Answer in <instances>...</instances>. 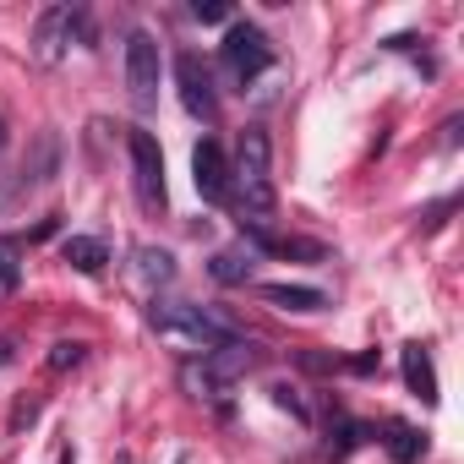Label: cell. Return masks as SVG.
<instances>
[{"label": "cell", "instance_id": "obj_1", "mask_svg": "<svg viewBox=\"0 0 464 464\" xmlns=\"http://www.w3.org/2000/svg\"><path fill=\"white\" fill-rule=\"evenodd\" d=\"M148 328L169 344V350H186V355H213L224 344L246 339L229 317L208 312V306H191V301H153L148 306Z\"/></svg>", "mask_w": 464, "mask_h": 464}, {"label": "cell", "instance_id": "obj_2", "mask_svg": "<svg viewBox=\"0 0 464 464\" xmlns=\"http://www.w3.org/2000/svg\"><path fill=\"white\" fill-rule=\"evenodd\" d=\"M274 142L263 126H246L236 142V164H229V202L241 208V224H268L274 213Z\"/></svg>", "mask_w": 464, "mask_h": 464}, {"label": "cell", "instance_id": "obj_3", "mask_svg": "<svg viewBox=\"0 0 464 464\" xmlns=\"http://www.w3.org/2000/svg\"><path fill=\"white\" fill-rule=\"evenodd\" d=\"M257 361H263L257 344H252V339H236V344H224V350H213V355H202V361H186V366H180V388H186L191 399H224L246 372H257Z\"/></svg>", "mask_w": 464, "mask_h": 464}, {"label": "cell", "instance_id": "obj_4", "mask_svg": "<svg viewBox=\"0 0 464 464\" xmlns=\"http://www.w3.org/2000/svg\"><path fill=\"white\" fill-rule=\"evenodd\" d=\"M126 153H131V186H137V202L142 213H164L169 191H164V153L153 142V131H126Z\"/></svg>", "mask_w": 464, "mask_h": 464}, {"label": "cell", "instance_id": "obj_5", "mask_svg": "<svg viewBox=\"0 0 464 464\" xmlns=\"http://www.w3.org/2000/svg\"><path fill=\"white\" fill-rule=\"evenodd\" d=\"M218 61H224V72L236 77V82H252V77H263V72L274 66V44H268V34L252 28V23H229V34H224V44H218Z\"/></svg>", "mask_w": 464, "mask_h": 464}, {"label": "cell", "instance_id": "obj_6", "mask_svg": "<svg viewBox=\"0 0 464 464\" xmlns=\"http://www.w3.org/2000/svg\"><path fill=\"white\" fill-rule=\"evenodd\" d=\"M126 88H131V104L148 115V110H159V44H153V34H131L126 39Z\"/></svg>", "mask_w": 464, "mask_h": 464}, {"label": "cell", "instance_id": "obj_7", "mask_svg": "<svg viewBox=\"0 0 464 464\" xmlns=\"http://www.w3.org/2000/svg\"><path fill=\"white\" fill-rule=\"evenodd\" d=\"M72 39H93V28H88V12L82 6H55V12H44L39 17V34H34V44H39V61L44 66H55L66 50H72Z\"/></svg>", "mask_w": 464, "mask_h": 464}, {"label": "cell", "instance_id": "obj_8", "mask_svg": "<svg viewBox=\"0 0 464 464\" xmlns=\"http://www.w3.org/2000/svg\"><path fill=\"white\" fill-rule=\"evenodd\" d=\"M175 88H180V104L197 115V121H218V93H213V77H208V66L191 55V50H180L175 55Z\"/></svg>", "mask_w": 464, "mask_h": 464}, {"label": "cell", "instance_id": "obj_9", "mask_svg": "<svg viewBox=\"0 0 464 464\" xmlns=\"http://www.w3.org/2000/svg\"><path fill=\"white\" fill-rule=\"evenodd\" d=\"M191 180H197V191L208 202H229V159H224V148L213 137H202L191 148Z\"/></svg>", "mask_w": 464, "mask_h": 464}, {"label": "cell", "instance_id": "obj_10", "mask_svg": "<svg viewBox=\"0 0 464 464\" xmlns=\"http://www.w3.org/2000/svg\"><path fill=\"white\" fill-rule=\"evenodd\" d=\"M55 164H61L55 137H39V142H34V164H23V169H17V180L0 191V202H12V197H23V191H39V186L55 175Z\"/></svg>", "mask_w": 464, "mask_h": 464}, {"label": "cell", "instance_id": "obj_11", "mask_svg": "<svg viewBox=\"0 0 464 464\" xmlns=\"http://www.w3.org/2000/svg\"><path fill=\"white\" fill-rule=\"evenodd\" d=\"M263 301L279 312H323V290L312 285H263Z\"/></svg>", "mask_w": 464, "mask_h": 464}, {"label": "cell", "instance_id": "obj_12", "mask_svg": "<svg viewBox=\"0 0 464 464\" xmlns=\"http://www.w3.org/2000/svg\"><path fill=\"white\" fill-rule=\"evenodd\" d=\"M404 382H410V393H415V399L437 404V372H431V355H426L420 344H410V350H404Z\"/></svg>", "mask_w": 464, "mask_h": 464}, {"label": "cell", "instance_id": "obj_13", "mask_svg": "<svg viewBox=\"0 0 464 464\" xmlns=\"http://www.w3.org/2000/svg\"><path fill=\"white\" fill-rule=\"evenodd\" d=\"M61 252H66V263H72L77 274H104V263H110L104 241H93V236H72Z\"/></svg>", "mask_w": 464, "mask_h": 464}, {"label": "cell", "instance_id": "obj_14", "mask_svg": "<svg viewBox=\"0 0 464 464\" xmlns=\"http://www.w3.org/2000/svg\"><path fill=\"white\" fill-rule=\"evenodd\" d=\"M131 263H137V279H142V285H169V279H175V257L159 252V246H137Z\"/></svg>", "mask_w": 464, "mask_h": 464}, {"label": "cell", "instance_id": "obj_15", "mask_svg": "<svg viewBox=\"0 0 464 464\" xmlns=\"http://www.w3.org/2000/svg\"><path fill=\"white\" fill-rule=\"evenodd\" d=\"M382 448H388V453H393L399 464H415V459L426 453V437H420L415 426H404V420H393V426H388V437H382Z\"/></svg>", "mask_w": 464, "mask_h": 464}, {"label": "cell", "instance_id": "obj_16", "mask_svg": "<svg viewBox=\"0 0 464 464\" xmlns=\"http://www.w3.org/2000/svg\"><path fill=\"white\" fill-rule=\"evenodd\" d=\"M17 279H23V241L0 236V290H17Z\"/></svg>", "mask_w": 464, "mask_h": 464}, {"label": "cell", "instance_id": "obj_17", "mask_svg": "<svg viewBox=\"0 0 464 464\" xmlns=\"http://www.w3.org/2000/svg\"><path fill=\"white\" fill-rule=\"evenodd\" d=\"M246 274H252V257H241V252H218L213 257V279L218 285H246Z\"/></svg>", "mask_w": 464, "mask_h": 464}, {"label": "cell", "instance_id": "obj_18", "mask_svg": "<svg viewBox=\"0 0 464 464\" xmlns=\"http://www.w3.org/2000/svg\"><path fill=\"white\" fill-rule=\"evenodd\" d=\"M88 355V344H77V339H61L55 350H50V372H66V366H77Z\"/></svg>", "mask_w": 464, "mask_h": 464}, {"label": "cell", "instance_id": "obj_19", "mask_svg": "<svg viewBox=\"0 0 464 464\" xmlns=\"http://www.w3.org/2000/svg\"><path fill=\"white\" fill-rule=\"evenodd\" d=\"M268 393H274V404H279V410H290V415H295V420H306V399H301V393H295V388H290V382H274V388H268Z\"/></svg>", "mask_w": 464, "mask_h": 464}, {"label": "cell", "instance_id": "obj_20", "mask_svg": "<svg viewBox=\"0 0 464 464\" xmlns=\"http://www.w3.org/2000/svg\"><path fill=\"white\" fill-rule=\"evenodd\" d=\"M191 17H197V23H224V17H229V6H218V0H197Z\"/></svg>", "mask_w": 464, "mask_h": 464}, {"label": "cell", "instance_id": "obj_21", "mask_svg": "<svg viewBox=\"0 0 464 464\" xmlns=\"http://www.w3.org/2000/svg\"><path fill=\"white\" fill-rule=\"evenodd\" d=\"M34 415H39V399H28V404H23V410H17V415H12V431H23V426H28V420H34Z\"/></svg>", "mask_w": 464, "mask_h": 464}, {"label": "cell", "instance_id": "obj_22", "mask_svg": "<svg viewBox=\"0 0 464 464\" xmlns=\"http://www.w3.org/2000/svg\"><path fill=\"white\" fill-rule=\"evenodd\" d=\"M12 361H17V344H12V339H0V366H12Z\"/></svg>", "mask_w": 464, "mask_h": 464}, {"label": "cell", "instance_id": "obj_23", "mask_svg": "<svg viewBox=\"0 0 464 464\" xmlns=\"http://www.w3.org/2000/svg\"><path fill=\"white\" fill-rule=\"evenodd\" d=\"M0 142H6V126H0Z\"/></svg>", "mask_w": 464, "mask_h": 464}]
</instances>
